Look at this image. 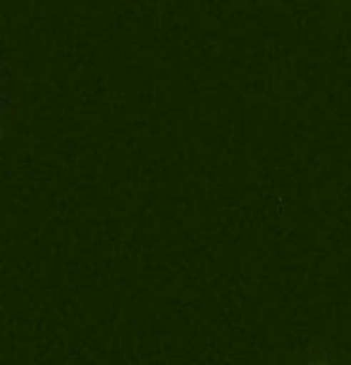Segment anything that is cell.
Listing matches in <instances>:
<instances>
[{"mask_svg": "<svg viewBox=\"0 0 351 365\" xmlns=\"http://www.w3.org/2000/svg\"><path fill=\"white\" fill-rule=\"evenodd\" d=\"M10 103V91H8V63L0 58V113L8 108Z\"/></svg>", "mask_w": 351, "mask_h": 365, "instance_id": "6da1fadb", "label": "cell"}, {"mask_svg": "<svg viewBox=\"0 0 351 365\" xmlns=\"http://www.w3.org/2000/svg\"><path fill=\"white\" fill-rule=\"evenodd\" d=\"M299 365H351V363H347V361H340V358H330L327 354H320V356H308V358H304Z\"/></svg>", "mask_w": 351, "mask_h": 365, "instance_id": "7a4b0ae2", "label": "cell"}]
</instances>
